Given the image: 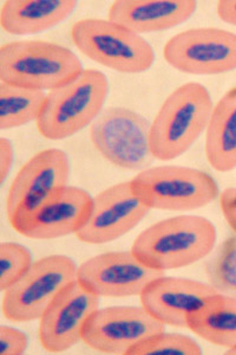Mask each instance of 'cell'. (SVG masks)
I'll list each match as a JSON object with an SVG mask.
<instances>
[{"label": "cell", "instance_id": "6da1fadb", "mask_svg": "<svg viewBox=\"0 0 236 355\" xmlns=\"http://www.w3.org/2000/svg\"><path fill=\"white\" fill-rule=\"evenodd\" d=\"M217 243V230L200 216H177L148 227L135 239L131 252L140 262L165 271L192 266L207 257Z\"/></svg>", "mask_w": 236, "mask_h": 355}, {"label": "cell", "instance_id": "7a4b0ae2", "mask_svg": "<svg viewBox=\"0 0 236 355\" xmlns=\"http://www.w3.org/2000/svg\"><path fill=\"white\" fill-rule=\"evenodd\" d=\"M212 108L208 89L200 83L189 82L174 90L152 123L154 157L168 162L185 153L207 130Z\"/></svg>", "mask_w": 236, "mask_h": 355}, {"label": "cell", "instance_id": "3957f363", "mask_svg": "<svg viewBox=\"0 0 236 355\" xmlns=\"http://www.w3.org/2000/svg\"><path fill=\"white\" fill-rule=\"evenodd\" d=\"M84 69L70 49L44 41L11 42L0 48V81L36 90H53Z\"/></svg>", "mask_w": 236, "mask_h": 355}, {"label": "cell", "instance_id": "277c9868", "mask_svg": "<svg viewBox=\"0 0 236 355\" xmlns=\"http://www.w3.org/2000/svg\"><path fill=\"white\" fill-rule=\"evenodd\" d=\"M108 95V80L95 69H85L73 81L46 95L37 130L48 140L73 137L100 115Z\"/></svg>", "mask_w": 236, "mask_h": 355}, {"label": "cell", "instance_id": "5b68a950", "mask_svg": "<svg viewBox=\"0 0 236 355\" xmlns=\"http://www.w3.org/2000/svg\"><path fill=\"white\" fill-rule=\"evenodd\" d=\"M130 182L134 194L150 210H197L219 196L217 182L206 172L190 167H152L140 171Z\"/></svg>", "mask_w": 236, "mask_h": 355}, {"label": "cell", "instance_id": "8992f818", "mask_svg": "<svg viewBox=\"0 0 236 355\" xmlns=\"http://www.w3.org/2000/svg\"><path fill=\"white\" fill-rule=\"evenodd\" d=\"M71 38L80 53L118 73H143L155 61L154 49L143 37L109 19L78 21Z\"/></svg>", "mask_w": 236, "mask_h": 355}, {"label": "cell", "instance_id": "52a82bcc", "mask_svg": "<svg viewBox=\"0 0 236 355\" xmlns=\"http://www.w3.org/2000/svg\"><path fill=\"white\" fill-rule=\"evenodd\" d=\"M152 123L125 107L102 110L90 127V140L97 152L118 168L140 171L155 159L150 145Z\"/></svg>", "mask_w": 236, "mask_h": 355}, {"label": "cell", "instance_id": "ba28073f", "mask_svg": "<svg viewBox=\"0 0 236 355\" xmlns=\"http://www.w3.org/2000/svg\"><path fill=\"white\" fill-rule=\"evenodd\" d=\"M76 264L63 254L33 262L24 276L4 291L3 314L13 322L40 320L57 296L77 279Z\"/></svg>", "mask_w": 236, "mask_h": 355}, {"label": "cell", "instance_id": "9c48e42d", "mask_svg": "<svg viewBox=\"0 0 236 355\" xmlns=\"http://www.w3.org/2000/svg\"><path fill=\"white\" fill-rule=\"evenodd\" d=\"M163 56L190 75H219L236 69V33L224 28H189L170 38Z\"/></svg>", "mask_w": 236, "mask_h": 355}, {"label": "cell", "instance_id": "30bf717a", "mask_svg": "<svg viewBox=\"0 0 236 355\" xmlns=\"http://www.w3.org/2000/svg\"><path fill=\"white\" fill-rule=\"evenodd\" d=\"M92 197L73 186H65L25 214L8 219L18 234L28 239H53L76 234L88 220Z\"/></svg>", "mask_w": 236, "mask_h": 355}, {"label": "cell", "instance_id": "8fae6325", "mask_svg": "<svg viewBox=\"0 0 236 355\" xmlns=\"http://www.w3.org/2000/svg\"><path fill=\"white\" fill-rule=\"evenodd\" d=\"M163 323L143 307H109L92 315L82 341L107 354H128L132 347L164 331Z\"/></svg>", "mask_w": 236, "mask_h": 355}, {"label": "cell", "instance_id": "7c38bea8", "mask_svg": "<svg viewBox=\"0 0 236 355\" xmlns=\"http://www.w3.org/2000/svg\"><path fill=\"white\" fill-rule=\"evenodd\" d=\"M164 271L149 268L130 252H107L88 259L77 270V281L100 297L142 294Z\"/></svg>", "mask_w": 236, "mask_h": 355}, {"label": "cell", "instance_id": "4fadbf2b", "mask_svg": "<svg viewBox=\"0 0 236 355\" xmlns=\"http://www.w3.org/2000/svg\"><path fill=\"white\" fill-rule=\"evenodd\" d=\"M100 296L85 289L78 281L62 291L40 318V345L45 351H68L82 340L85 326L98 311Z\"/></svg>", "mask_w": 236, "mask_h": 355}, {"label": "cell", "instance_id": "5bb4252c", "mask_svg": "<svg viewBox=\"0 0 236 355\" xmlns=\"http://www.w3.org/2000/svg\"><path fill=\"white\" fill-rule=\"evenodd\" d=\"M149 211L132 192L131 182L110 186L92 198L88 220L75 236L87 244L112 242L131 231Z\"/></svg>", "mask_w": 236, "mask_h": 355}, {"label": "cell", "instance_id": "9a60e30c", "mask_svg": "<svg viewBox=\"0 0 236 355\" xmlns=\"http://www.w3.org/2000/svg\"><path fill=\"white\" fill-rule=\"evenodd\" d=\"M69 172L68 155L63 150H42L31 157L10 186L6 199L8 219L28 212L50 194L65 187Z\"/></svg>", "mask_w": 236, "mask_h": 355}, {"label": "cell", "instance_id": "2e32d148", "mask_svg": "<svg viewBox=\"0 0 236 355\" xmlns=\"http://www.w3.org/2000/svg\"><path fill=\"white\" fill-rule=\"evenodd\" d=\"M217 293L210 284L162 276L150 283L140 296L142 307L164 326L187 328L188 315Z\"/></svg>", "mask_w": 236, "mask_h": 355}, {"label": "cell", "instance_id": "e0dca14e", "mask_svg": "<svg viewBox=\"0 0 236 355\" xmlns=\"http://www.w3.org/2000/svg\"><path fill=\"white\" fill-rule=\"evenodd\" d=\"M197 8L192 0H118L110 6L108 19L140 35L175 28L188 21Z\"/></svg>", "mask_w": 236, "mask_h": 355}, {"label": "cell", "instance_id": "ac0fdd59", "mask_svg": "<svg viewBox=\"0 0 236 355\" xmlns=\"http://www.w3.org/2000/svg\"><path fill=\"white\" fill-rule=\"evenodd\" d=\"M76 6L73 0H8L1 8L0 23L6 33L33 35L65 21Z\"/></svg>", "mask_w": 236, "mask_h": 355}, {"label": "cell", "instance_id": "d6986e66", "mask_svg": "<svg viewBox=\"0 0 236 355\" xmlns=\"http://www.w3.org/2000/svg\"><path fill=\"white\" fill-rule=\"evenodd\" d=\"M206 157L219 172L236 168V87L212 108L206 130Z\"/></svg>", "mask_w": 236, "mask_h": 355}, {"label": "cell", "instance_id": "ffe728a7", "mask_svg": "<svg viewBox=\"0 0 236 355\" xmlns=\"http://www.w3.org/2000/svg\"><path fill=\"white\" fill-rule=\"evenodd\" d=\"M187 328L201 339L221 347L236 346V297L212 295L187 318Z\"/></svg>", "mask_w": 236, "mask_h": 355}, {"label": "cell", "instance_id": "44dd1931", "mask_svg": "<svg viewBox=\"0 0 236 355\" xmlns=\"http://www.w3.org/2000/svg\"><path fill=\"white\" fill-rule=\"evenodd\" d=\"M46 94L43 90L0 83V128L12 130L36 121L44 108Z\"/></svg>", "mask_w": 236, "mask_h": 355}, {"label": "cell", "instance_id": "7402d4cb", "mask_svg": "<svg viewBox=\"0 0 236 355\" xmlns=\"http://www.w3.org/2000/svg\"><path fill=\"white\" fill-rule=\"evenodd\" d=\"M209 284L221 294L236 297V236L226 239L206 266Z\"/></svg>", "mask_w": 236, "mask_h": 355}, {"label": "cell", "instance_id": "603a6c76", "mask_svg": "<svg viewBox=\"0 0 236 355\" xmlns=\"http://www.w3.org/2000/svg\"><path fill=\"white\" fill-rule=\"evenodd\" d=\"M200 345L183 334L160 333L132 347L127 355H199Z\"/></svg>", "mask_w": 236, "mask_h": 355}, {"label": "cell", "instance_id": "cb8c5ba5", "mask_svg": "<svg viewBox=\"0 0 236 355\" xmlns=\"http://www.w3.org/2000/svg\"><path fill=\"white\" fill-rule=\"evenodd\" d=\"M30 251L17 243L0 245V289L5 291L13 286L33 266Z\"/></svg>", "mask_w": 236, "mask_h": 355}, {"label": "cell", "instance_id": "d4e9b609", "mask_svg": "<svg viewBox=\"0 0 236 355\" xmlns=\"http://www.w3.org/2000/svg\"><path fill=\"white\" fill-rule=\"evenodd\" d=\"M28 348V338L16 328L0 327V354L20 355Z\"/></svg>", "mask_w": 236, "mask_h": 355}, {"label": "cell", "instance_id": "484cf974", "mask_svg": "<svg viewBox=\"0 0 236 355\" xmlns=\"http://www.w3.org/2000/svg\"><path fill=\"white\" fill-rule=\"evenodd\" d=\"M221 210L236 234V187H229L220 194Z\"/></svg>", "mask_w": 236, "mask_h": 355}, {"label": "cell", "instance_id": "4316f807", "mask_svg": "<svg viewBox=\"0 0 236 355\" xmlns=\"http://www.w3.org/2000/svg\"><path fill=\"white\" fill-rule=\"evenodd\" d=\"M13 162V148L8 139H0V180L4 184Z\"/></svg>", "mask_w": 236, "mask_h": 355}, {"label": "cell", "instance_id": "83f0119b", "mask_svg": "<svg viewBox=\"0 0 236 355\" xmlns=\"http://www.w3.org/2000/svg\"><path fill=\"white\" fill-rule=\"evenodd\" d=\"M217 12L221 21L236 25V0H221L217 3Z\"/></svg>", "mask_w": 236, "mask_h": 355}, {"label": "cell", "instance_id": "f1b7e54d", "mask_svg": "<svg viewBox=\"0 0 236 355\" xmlns=\"http://www.w3.org/2000/svg\"><path fill=\"white\" fill-rule=\"evenodd\" d=\"M226 354L236 355V346L234 347L228 348V351L226 352Z\"/></svg>", "mask_w": 236, "mask_h": 355}]
</instances>
